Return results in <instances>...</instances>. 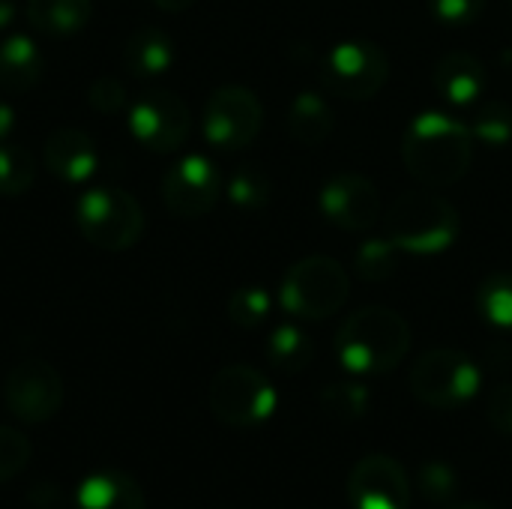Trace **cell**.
Wrapping results in <instances>:
<instances>
[{"mask_svg":"<svg viewBox=\"0 0 512 509\" xmlns=\"http://www.w3.org/2000/svg\"><path fill=\"white\" fill-rule=\"evenodd\" d=\"M312 357H315L312 339L294 324L276 327L267 339V360L273 363V369H279L285 375H297V372L309 369Z\"/></svg>","mask_w":512,"mask_h":509,"instance_id":"22","label":"cell"},{"mask_svg":"<svg viewBox=\"0 0 512 509\" xmlns=\"http://www.w3.org/2000/svg\"><path fill=\"white\" fill-rule=\"evenodd\" d=\"M411 390L429 408H459L480 390V369L471 357L453 348L426 351L411 369Z\"/></svg>","mask_w":512,"mask_h":509,"instance_id":"8","label":"cell"},{"mask_svg":"<svg viewBox=\"0 0 512 509\" xmlns=\"http://www.w3.org/2000/svg\"><path fill=\"white\" fill-rule=\"evenodd\" d=\"M270 192H273V183L270 177L258 168V165H243L231 174L228 186H225V195L234 207L240 210H258L270 201Z\"/></svg>","mask_w":512,"mask_h":509,"instance_id":"26","label":"cell"},{"mask_svg":"<svg viewBox=\"0 0 512 509\" xmlns=\"http://www.w3.org/2000/svg\"><path fill=\"white\" fill-rule=\"evenodd\" d=\"M72 509H144V492L126 471H96L84 477Z\"/></svg>","mask_w":512,"mask_h":509,"instance_id":"16","label":"cell"},{"mask_svg":"<svg viewBox=\"0 0 512 509\" xmlns=\"http://www.w3.org/2000/svg\"><path fill=\"white\" fill-rule=\"evenodd\" d=\"M33 180H36L33 153L18 144H0V195L18 198L30 192Z\"/></svg>","mask_w":512,"mask_h":509,"instance_id":"23","label":"cell"},{"mask_svg":"<svg viewBox=\"0 0 512 509\" xmlns=\"http://www.w3.org/2000/svg\"><path fill=\"white\" fill-rule=\"evenodd\" d=\"M207 402L219 423L231 429H249L270 420L276 411V390L258 369L234 363L213 375Z\"/></svg>","mask_w":512,"mask_h":509,"instance_id":"7","label":"cell"},{"mask_svg":"<svg viewBox=\"0 0 512 509\" xmlns=\"http://www.w3.org/2000/svg\"><path fill=\"white\" fill-rule=\"evenodd\" d=\"M486 417H489V423H492L495 432L512 435V384H498V387L489 393Z\"/></svg>","mask_w":512,"mask_h":509,"instance_id":"34","label":"cell"},{"mask_svg":"<svg viewBox=\"0 0 512 509\" xmlns=\"http://www.w3.org/2000/svg\"><path fill=\"white\" fill-rule=\"evenodd\" d=\"M477 306L483 318L501 330H512V273H492L477 291Z\"/></svg>","mask_w":512,"mask_h":509,"instance_id":"25","label":"cell"},{"mask_svg":"<svg viewBox=\"0 0 512 509\" xmlns=\"http://www.w3.org/2000/svg\"><path fill=\"white\" fill-rule=\"evenodd\" d=\"M333 126H336L333 108L318 93L294 96V102L288 108V132H291L294 141H300L306 147H315V144L330 138Z\"/></svg>","mask_w":512,"mask_h":509,"instance_id":"21","label":"cell"},{"mask_svg":"<svg viewBox=\"0 0 512 509\" xmlns=\"http://www.w3.org/2000/svg\"><path fill=\"white\" fill-rule=\"evenodd\" d=\"M321 411L336 423H357L369 411V390L354 381L330 384L321 393Z\"/></svg>","mask_w":512,"mask_h":509,"instance_id":"24","label":"cell"},{"mask_svg":"<svg viewBox=\"0 0 512 509\" xmlns=\"http://www.w3.org/2000/svg\"><path fill=\"white\" fill-rule=\"evenodd\" d=\"M435 90L450 105H474L486 93V69L468 51H450L435 66Z\"/></svg>","mask_w":512,"mask_h":509,"instance_id":"17","label":"cell"},{"mask_svg":"<svg viewBox=\"0 0 512 509\" xmlns=\"http://www.w3.org/2000/svg\"><path fill=\"white\" fill-rule=\"evenodd\" d=\"M474 159V135L465 123L441 111H423L402 138V162L411 177L444 189L459 183Z\"/></svg>","mask_w":512,"mask_h":509,"instance_id":"1","label":"cell"},{"mask_svg":"<svg viewBox=\"0 0 512 509\" xmlns=\"http://www.w3.org/2000/svg\"><path fill=\"white\" fill-rule=\"evenodd\" d=\"M417 486H420V492H423L426 501H432V504H447V501L456 495L459 480H456V471H453L450 465H444V462H429V465L420 471Z\"/></svg>","mask_w":512,"mask_h":509,"instance_id":"31","label":"cell"},{"mask_svg":"<svg viewBox=\"0 0 512 509\" xmlns=\"http://www.w3.org/2000/svg\"><path fill=\"white\" fill-rule=\"evenodd\" d=\"M396 252L399 246L393 240L384 237H372L366 243H360L357 255H354V270L363 282H387L396 273Z\"/></svg>","mask_w":512,"mask_h":509,"instance_id":"27","label":"cell"},{"mask_svg":"<svg viewBox=\"0 0 512 509\" xmlns=\"http://www.w3.org/2000/svg\"><path fill=\"white\" fill-rule=\"evenodd\" d=\"M201 126H204V138L219 150L249 147L264 126L261 99L249 87L225 84L210 93Z\"/></svg>","mask_w":512,"mask_h":509,"instance_id":"10","label":"cell"},{"mask_svg":"<svg viewBox=\"0 0 512 509\" xmlns=\"http://www.w3.org/2000/svg\"><path fill=\"white\" fill-rule=\"evenodd\" d=\"M27 501L36 509H57L66 501V495H63V489L54 486V483H36V486H30Z\"/></svg>","mask_w":512,"mask_h":509,"instance_id":"35","label":"cell"},{"mask_svg":"<svg viewBox=\"0 0 512 509\" xmlns=\"http://www.w3.org/2000/svg\"><path fill=\"white\" fill-rule=\"evenodd\" d=\"M30 27L45 36L81 33L93 18V0H27L24 6Z\"/></svg>","mask_w":512,"mask_h":509,"instance_id":"20","label":"cell"},{"mask_svg":"<svg viewBox=\"0 0 512 509\" xmlns=\"http://www.w3.org/2000/svg\"><path fill=\"white\" fill-rule=\"evenodd\" d=\"M12 129H15V108L9 102H0V144L9 141Z\"/></svg>","mask_w":512,"mask_h":509,"instance_id":"36","label":"cell"},{"mask_svg":"<svg viewBox=\"0 0 512 509\" xmlns=\"http://www.w3.org/2000/svg\"><path fill=\"white\" fill-rule=\"evenodd\" d=\"M456 509H495L492 504H486V501H471V504H462V507Z\"/></svg>","mask_w":512,"mask_h":509,"instance_id":"39","label":"cell"},{"mask_svg":"<svg viewBox=\"0 0 512 509\" xmlns=\"http://www.w3.org/2000/svg\"><path fill=\"white\" fill-rule=\"evenodd\" d=\"M45 168L63 183H84L96 174L99 153L93 138L75 126H57L45 138Z\"/></svg>","mask_w":512,"mask_h":509,"instance_id":"15","label":"cell"},{"mask_svg":"<svg viewBox=\"0 0 512 509\" xmlns=\"http://www.w3.org/2000/svg\"><path fill=\"white\" fill-rule=\"evenodd\" d=\"M456 207L432 192H405L387 210L390 240L411 255H438L450 249L459 237Z\"/></svg>","mask_w":512,"mask_h":509,"instance_id":"3","label":"cell"},{"mask_svg":"<svg viewBox=\"0 0 512 509\" xmlns=\"http://www.w3.org/2000/svg\"><path fill=\"white\" fill-rule=\"evenodd\" d=\"M222 195L219 168L207 156H183L162 177V201L180 219H198L216 207Z\"/></svg>","mask_w":512,"mask_h":509,"instance_id":"12","label":"cell"},{"mask_svg":"<svg viewBox=\"0 0 512 509\" xmlns=\"http://www.w3.org/2000/svg\"><path fill=\"white\" fill-rule=\"evenodd\" d=\"M432 15L447 27H468L483 15L486 0H429Z\"/></svg>","mask_w":512,"mask_h":509,"instance_id":"32","label":"cell"},{"mask_svg":"<svg viewBox=\"0 0 512 509\" xmlns=\"http://www.w3.org/2000/svg\"><path fill=\"white\" fill-rule=\"evenodd\" d=\"M270 306H273V300H270V294H267L264 288L246 285V288H237V291L228 297V318H231L237 327L252 330V327H258V324L267 321Z\"/></svg>","mask_w":512,"mask_h":509,"instance_id":"29","label":"cell"},{"mask_svg":"<svg viewBox=\"0 0 512 509\" xmlns=\"http://www.w3.org/2000/svg\"><path fill=\"white\" fill-rule=\"evenodd\" d=\"M390 78V57L378 42L369 39H348L330 48L321 60V81L324 87L351 102L375 99Z\"/></svg>","mask_w":512,"mask_h":509,"instance_id":"6","label":"cell"},{"mask_svg":"<svg viewBox=\"0 0 512 509\" xmlns=\"http://www.w3.org/2000/svg\"><path fill=\"white\" fill-rule=\"evenodd\" d=\"M15 15H18V6H15V0H0V30L12 27Z\"/></svg>","mask_w":512,"mask_h":509,"instance_id":"37","label":"cell"},{"mask_svg":"<svg viewBox=\"0 0 512 509\" xmlns=\"http://www.w3.org/2000/svg\"><path fill=\"white\" fill-rule=\"evenodd\" d=\"M318 207L342 231H369L381 219V192L369 177L342 171L321 186Z\"/></svg>","mask_w":512,"mask_h":509,"instance_id":"13","label":"cell"},{"mask_svg":"<svg viewBox=\"0 0 512 509\" xmlns=\"http://www.w3.org/2000/svg\"><path fill=\"white\" fill-rule=\"evenodd\" d=\"M348 498L354 509H408V471L390 456H366L354 465L348 477Z\"/></svg>","mask_w":512,"mask_h":509,"instance_id":"14","label":"cell"},{"mask_svg":"<svg viewBox=\"0 0 512 509\" xmlns=\"http://www.w3.org/2000/svg\"><path fill=\"white\" fill-rule=\"evenodd\" d=\"M87 99H90V105H93L96 111H102V114H114V111H120V108H123V102H126V90H123V84H120L114 75H99V78L90 84Z\"/></svg>","mask_w":512,"mask_h":509,"instance_id":"33","label":"cell"},{"mask_svg":"<svg viewBox=\"0 0 512 509\" xmlns=\"http://www.w3.org/2000/svg\"><path fill=\"white\" fill-rule=\"evenodd\" d=\"M351 294L345 267L327 255H309L291 264L282 279L279 303L288 315L303 321H321L336 315Z\"/></svg>","mask_w":512,"mask_h":509,"instance_id":"4","label":"cell"},{"mask_svg":"<svg viewBox=\"0 0 512 509\" xmlns=\"http://www.w3.org/2000/svg\"><path fill=\"white\" fill-rule=\"evenodd\" d=\"M174 63V42L159 27H141L129 33L123 45V66L135 78H159Z\"/></svg>","mask_w":512,"mask_h":509,"instance_id":"19","label":"cell"},{"mask_svg":"<svg viewBox=\"0 0 512 509\" xmlns=\"http://www.w3.org/2000/svg\"><path fill=\"white\" fill-rule=\"evenodd\" d=\"M411 351L408 321L387 306H366L354 312L336 333L339 363L354 375H384L396 369Z\"/></svg>","mask_w":512,"mask_h":509,"instance_id":"2","label":"cell"},{"mask_svg":"<svg viewBox=\"0 0 512 509\" xmlns=\"http://www.w3.org/2000/svg\"><path fill=\"white\" fill-rule=\"evenodd\" d=\"M75 225L90 246L102 252H126L144 231V210L126 189L96 186L78 198Z\"/></svg>","mask_w":512,"mask_h":509,"instance_id":"5","label":"cell"},{"mask_svg":"<svg viewBox=\"0 0 512 509\" xmlns=\"http://www.w3.org/2000/svg\"><path fill=\"white\" fill-rule=\"evenodd\" d=\"M159 9H165V12H183V9H189L195 0H153Z\"/></svg>","mask_w":512,"mask_h":509,"instance_id":"38","label":"cell"},{"mask_svg":"<svg viewBox=\"0 0 512 509\" xmlns=\"http://www.w3.org/2000/svg\"><path fill=\"white\" fill-rule=\"evenodd\" d=\"M33 456L30 438L15 426H0V483L15 480Z\"/></svg>","mask_w":512,"mask_h":509,"instance_id":"30","label":"cell"},{"mask_svg":"<svg viewBox=\"0 0 512 509\" xmlns=\"http://www.w3.org/2000/svg\"><path fill=\"white\" fill-rule=\"evenodd\" d=\"M189 129H192L189 105L171 90H147L129 108L132 138L153 153H171L183 147Z\"/></svg>","mask_w":512,"mask_h":509,"instance_id":"11","label":"cell"},{"mask_svg":"<svg viewBox=\"0 0 512 509\" xmlns=\"http://www.w3.org/2000/svg\"><path fill=\"white\" fill-rule=\"evenodd\" d=\"M474 138L489 147H507L512 141V105L504 99L486 102L474 117Z\"/></svg>","mask_w":512,"mask_h":509,"instance_id":"28","label":"cell"},{"mask_svg":"<svg viewBox=\"0 0 512 509\" xmlns=\"http://www.w3.org/2000/svg\"><path fill=\"white\" fill-rule=\"evenodd\" d=\"M42 69H45L42 51L30 36L12 33L0 42V90L24 93L33 84H39Z\"/></svg>","mask_w":512,"mask_h":509,"instance_id":"18","label":"cell"},{"mask_svg":"<svg viewBox=\"0 0 512 509\" xmlns=\"http://www.w3.org/2000/svg\"><path fill=\"white\" fill-rule=\"evenodd\" d=\"M63 396L66 387L60 372L39 357H27L15 363L3 381V399L9 414L27 426L48 423L63 408Z\"/></svg>","mask_w":512,"mask_h":509,"instance_id":"9","label":"cell"}]
</instances>
